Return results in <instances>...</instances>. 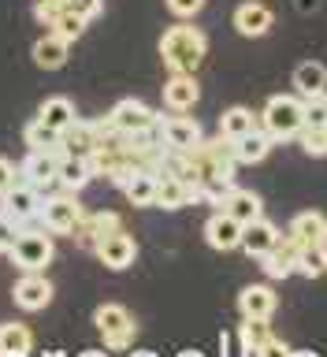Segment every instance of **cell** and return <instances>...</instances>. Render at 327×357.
<instances>
[{
  "label": "cell",
  "mask_w": 327,
  "mask_h": 357,
  "mask_svg": "<svg viewBox=\"0 0 327 357\" xmlns=\"http://www.w3.org/2000/svg\"><path fill=\"white\" fill-rule=\"evenodd\" d=\"M208 52V38L205 30L190 26V19L175 22L172 30H164L160 38V60L167 63V71H183V75H194L201 60Z\"/></svg>",
  "instance_id": "cell-1"
},
{
  "label": "cell",
  "mask_w": 327,
  "mask_h": 357,
  "mask_svg": "<svg viewBox=\"0 0 327 357\" xmlns=\"http://www.w3.org/2000/svg\"><path fill=\"white\" fill-rule=\"evenodd\" d=\"M261 127L272 134V142H290L294 134H301V97L275 93L261 112Z\"/></svg>",
  "instance_id": "cell-2"
},
{
  "label": "cell",
  "mask_w": 327,
  "mask_h": 357,
  "mask_svg": "<svg viewBox=\"0 0 327 357\" xmlns=\"http://www.w3.org/2000/svg\"><path fill=\"white\" fill-rule=\"evenodd\" d=\"M93 324H97V331H100V339H105L108 350H127L134 342V331H138L130 309L119 305V301H105V305L93 312Z\"/></svg>",
  "instance_id": "cell-3"
},
{
  "label": "cell",
  "mask_w": 327,
  "mask_h": 357,
  "mask_svg": "<svg viewBox=\"0 0 327 357\" xmlns=\"http://www.w3.org/2000/svg\"><path fill=\"white\" fill-rule=\"evenodd\" d=\"M86 208L78 205V197L71 190H63V194H52V197H41V227L52 231V234H75V227L82 223Z\"/></svg>",
  "instance_id": "cell-4"
},
{
  "label": "cell",
  "mask_w": 327,
  "mask_h": 357,
  "mask_svg": "<svg viewBox=\"0 0 327 357\" xmlns=\"http://www.w3.org/2000/svg\"><path fill=\"white\" fill-rule=\"evenodd\" d=\"M8 257L22 268V272H41V268H49L52 257H56L52 231H22Z\"/></svg>",
  "instance_id": "cell-5"
},
{
  "label": "cell",
  "mask_w": 327,
  "mask_h": 357,
  "mask_svg": "<svg viewBox=\"0 0 327 357\" xmlns=\"http://www.w3.org/2000/svg\"><path fill=\"white\" fill-rule=\"evenodd\" d=\"M156 130H160V142L167 149H194L201 142V127L186 112H167V116H156Z\"/></svg>",
  "instance_id": "cell-6"
},
{
  "label": "cell",
  "mask_w": 327,
  "mask_h": 357,
  "mask_svg": "<svg viewBox=\"0 0 327 357\" xmlns=\"http://www.w3.org/2000/svg\"><path fill=\"white\" fill-rule=\"evenodd\" d=\"M298 253H301V242L294 238V234H279V242L261 257V268H264V275L268 279H287V275H294L298 272Z\"/></svg>",
  "instance_id": "cell-7"
},
{
  "label": "cell",
  "mask_w": 327,
  "mask_h": 357,
  "mask_svg": "<svg viewBox=\"0 0 327 357\" xmlns=\"http://www.w3.org/2000/svg\"><path fill=\"white\" fill-rule=\"evenodd\" d=\"M234 30L242 33V38H264L268 30H272V22H275V11L264 4V0H242L238 8H234Z\"/></svg>",
  "instance_id": "cell-8"
},
{
  "label": "cell",
  "mask_w": 327,
  "mask_h": 357,
  "mask_svg": "<svg viewBox=\"0 0 327 357\" xmlns=\"http://www.w3.org/2000/svg\"><path fill=\"white\" fill-rule=\"evenodd\" d=\"M0 205H4V212H8V216H15L19 223L38 220L41 216V190L30 186L26 178H22V183H15L11 190L0 194Z\"/></svg>",
  "instance_id": "cell-9"
},
{
  "label": "cell",
  "mask_w": 327,
  "mask_h": 357,
  "mask_svg": "<svg viewBox=\"0 0 327 357\" xmlns=\"http://www.w3.org/2000/svg\"><path fill=\"white\" fill-rule=\"evenodd\" d=\"M108 116H112V123H116L119 134H142V130L156 127V112L145 105V100H134V97L119 100V105L112 108Z\"/></svg>",
  "instance_id": "cell-10"
},
{
  "label": "cell",
  "mask_w": 327,
  "mask_h": 357,
  "mask_svg": "<svg viewBox=\"0 0 327 357\" xmlns=\"http://www.w3.org/2000/svg\"><path fill=\"white\" fill-rule=\"evenodd\" d=\"M116 231H123V220H119V212H108V208L86 212L82 223L75 227L78 245H86V250H97V242H105L108 234H116Z\"/></svg>",
  "instance_id": "cell-11"
},
{
  "label": "cell",
  "mask_w": 327,
  "mask_h": 357,
  "mask_svg": "<svg viewBox=\"0 0 327 357\" xmlns=\"http://www.w3.org/2000/svg\"><path fill=\"white\" fill-rule=\"evenodd\" d=\"M194 201H201V186H190V183H183L178 175H167V172L156 175V205H160L164 212H175V208H183V205H194Z\"/></svg>",
  "instance_id": "cell-12"
},
{
  "label": "cell",
  "mask_w": 327,
  "mask_h": 357,
  "mask_svg": "<svg viewBox=\"0 0 327 357\" xmlns=\"http://www.w3.org/2000/svg\"><path fill=\"white\" fill-rule=\"evenodd\" d=\"M11 301H15L19 309H26V312H38L52 301V283L41 272H26L15 287H11Z\"/></svg>",
  "instance_id": "cell-13"
},
{
  "label": "cell",
  "mask_w": 327,
  "mask_h": 357,
  "mask_svg": "<svg viewBox=\"0 0 327 357\" xmlns=\"http://www.w3.org/2000/svg\"><path fill=\"white\" fill-rule=\"evenodd\" d=\"M205 242L212 245V250H220V253L238 250V245H242V223L234 220L231 212L216 208L208 216V223H205Z\"/></svg>",
  "instance_id": "cell-14"
},
{
  "label": "cell",
  "mask_w": 327,
  "mask_h": 357,
  "mask_svg": "<svg viewBox=\"0 0 327 357\" xmlns=\"http://www.w3.org/2000/svg\"><path fill=\"white\" fill-rule=\"evenodd\" d=\"M93 253L100 257V264H105V268H112V272H123V268H130L134 257H138V242H134L127 231H116V234H108L105 242H97Z\"/></svg>",
  "instance_id": "cell-15"
},
{
  "label": "cell",
  "mask_w": 327,
  "mask_h": 357,
  "mask_svg": "<svg viewBox=\"0 0 327 357\" xmlns=\"http://www.w3.org/2000/svg\"><path fill=\"white\" fill-rule=\"evenodd\" d=\"M60 175V149H30L26 160H22V178L30 186H49Z\"/></svg>",
  "instance_id": "cell-16"
},
{
  "label": "cell",
  "mask_w": 327,
  "mask_h": 357,
  "mask_svg": "<svg viewBox=\"0 0 327 357\" xmlns=\"http://www.w3.org/2000/svg\"><path fill=\"white\" fill-rule=\"evenodd\" d=\"M275 305H279V298H275V290L268 283H253V287H245L238 294V312L245 320H272Z\"/></svg>",
  "instance_id": "cell-17"
},
{
  "label": "cell",
  "mask_w": 327,
  "mask_h": 357,
  "mask_svg": "<svg viewBox=\"0 0 327 357\" xmlns=\"http://www.w3.org/2000/svg\"><path fill=\"white\" fill-rule=\"evenodd\" d=\"M201 100V86L194 75H183V71H172V78L164 82V105L167 112H190Z\"/></svg>",
  "instance_id": "cell-18"
},
{
  "label": "cell",
  "mask_w": 327,
  "mask_h": 357,
  "mask_svg": "<svg viewBox=\"0 0 327 357\" xmlns=\"http://www.w3.org/2000/svg\"><path fill=\"white\" fill-rule=\"evenodd\" d=\"M279 234H283V231H279L272 220H264V216H261V220H253V223H245V227H242V250L261 261V257L279 242Z\"/></svg>",
  "instance_id": "cell-19"
},
{
  "label": "cell",
  "mask_w": 327,
  "mask_h": 357,
  "mask_svg": "<svg viewBox=\"0 0 327 357\" xmlns=\"http://www.w3.org/2000/svg\"><path fill=\"white\" fill-rule=\"evenodd\" d=\"M93 149H97V127L93 123L75 119L71 127L60 130V153L63 156H89Z\"/></svg>",
  "instance_id": "cell-20"
},
{
  "label": "cell",
  "mask_w": 327,
  "mask_h": 357,
  "mask_svg": "<svg viewBox=\"0 0 327 357\" xmlns=\"http://www.w3.org/2000/svg\"><path fill=\"white\" fill-rule=\"evenodd\" d=\"M290 234L301 242V245H327V216L317 208H305L290 220Z\"/></svg>",
  "instance_id": "cell-21"
},
{
  "label": "cell",
  "mask_w": 327,
  "mask_h": 357,
  "mask_svg": "<svg viewBox=\"0 0 327 357\" xmlns=\"http://www.w3.org/2000/svg\"><path fill=\"white\" fill-rule=\"evenodd\" d=\"M272 153V134H268L264 127H253V130H245L242 138H234V156H238V167L245 164H261L264 156Z\"/></svg>",
  "instance_id": "cell-22"
},
{
  "label": "cell",
  "mask_w": 327,
  "mask_h": 357,
  "mask_svg": "<svg viewBox=\"0 0 327 357\" xmlns=\"http://www.w3.org/2000/svg\"><path fill=\"white\" fill-rule=\"evenodd\" d=\"M290 82H294V93H301V100L320 97V93H327V67L320 60H305V63L294 67Z\"/></svg>",
  "instance_id": "cell-23"
},
{
  "label": "cell",
  "mask_w": 327,
  "mask_h": 357,
  "mask_svg": "<svg viewBox=\"0 0 327 357\" xmlns=\"http://www.w3.org/2000/svg\"><path fill=\"white\" fill-rule=\"evenodd\" d=\"M67 52H71V45H67L63 38H56V33L49 30L45 38L33 41V63L41 67V71H60V67L67 63Z\"/></svg>",
  "instance_id": "cell-24"
},
{
  "label": "cell",
  "mask_w": 327,
  "mask_h": 357,
  "mask_svg": "<svg viewBox=\"0 0 327 357\" xmlns=\"http://www.w3.org/2000/svg\"><path fill=\"white\" fill-rule=\"evenodd\" d=\"M63 183V190H71V194H78V190H86L89 183H93V167H89V156H63L60 153V175H56Z\"/></svg>",
  "instance_id": "cell-25"
},
{
  "label": "cell",
  "mask_w": 327,
  "mask_h": 357,
  "mask_svg": "<svg viewBox=\"0 0 327 357\" xmlns=\"http://www.w3.org/2000/svg\"><path fill=\"white\" fill-rule=\"evenodd\" d=\"M30 350H33V335L26 324H19V320L0 324V357H22Z\"/></svg>",
  "instance_id": "cell-26"
},
{
  "label": "cell",
  "mask_w": 327,
  "mask_h": 357,
  "mask_svg": "<svg viewBox=\"0 0 327 357\" xmlns=\"http://www.w3.org/2000/svg\"><path fill=\"white\" fill-rule=\"evenodd\" d=\"M223 212H231V216L245 227V223L261 220L264 201H261V194H253V190H238V186H234V190H231V197H227V205H223Z\"/></svg>",
  "instance_id": "cell-27"
},
{
  "label": "cell",
  "mask_w": 327,
  "mask_h": 357,
  "mask_svg": "<svg viewBox=\"0 0 327 357\" xmlns=\"http://www.w3.org/2000/svg\"><path fill=\"white\" fill-rule=\"evenodd\" d=\"M123 197L130 201V205H156V175L153 172H145V167H138V172L130 175V183L123 186Z\"/></svg>",
  "instance_id": "cell-28"
},
{
  "label": "cell",
  "mask_w": 327,
  "mask_h": 357,
  "mask_svg": "<svg viewBox=\"0 0 327 357\" xmlns=\"http://www.w3.org/2000/svg\"><path fill=\"white\" fill-rule=\"evenodd\" d=\"M38 119H45V123H49V127H56V130L71 127V123L78 119V112H75V100H67V97H49V100L41 105Z\"/></svg>",
  "instance_id": "cell-29"
},
{
  "label": "cell",
  "mask_w": 327,
  "mask_h": 357,
  "mask_svg": "<svg viewBox=\"0 0 327 357\" xmlns=\"http://www.w3.org/2000/svg\"><path fill=\"white\" fill-rule=\"evenodd\" d=\"M22 142H26V149H60V130L33 116L26 127H22Z\"/></svg>",
  "instance_id": "cell-30"
},
{
  "label": "cell",
  "mask_w": 327,
  "mask_h": 357,
  "mask_svg": "<svg viewBox=\"0 0 327 357\" xmlns=\"http://www.w3.org/2000/svg\"><path fill=\"white\" fill-rule=\"evenodd\" d=\"M253 127H257V116L245 105H234V108H227L220 116V134H223V138H231V142L242 138V134L253 130Z\"/></svg>",
  "instance_id": "cell-31"
},
{
  "label": "cell",
  "mask_w": 327,
  "mask_h": 357,
  "mask_svg": "<svg viewBox=\"0 0 327 357\" xmlns=\"http://www.w3.org/2000/svg\"><path fill=\"white\" fill-rule=\"evenodd\" d=\"M86 26H89V19H82V15H75L71 8H63L60 15H56V19L49 22V30L56 33V38H63L67 45L82 38V33H86Z\"/></svg>",
  "instance_id": "cell-32"
},
{
  "label": "cell",
  "mask_w": 327,
  "mask_h": 357,
  "mask_svg": "<svg viewBox=\"0 0 327 357\" xmlns=\"http://www.w3.org/2000/svg\"><path fill=\"white\" fill-rule=\"evenodd\" d=\"M298 272L309 279L327 275V245H301L298 253Z\"/></svg>",
  "instance_id": "cell-33"
},
{
  "label": "cell",
  "mask_w": 327,
  "mask_h": 357,
  "mask_svg": "<svg viewBox=\"0 0 327 357\" xmlns=\"http://www.w3.org/2000/svg\"><path fill=\"white\" fill-rule=\"evenodd\" d=\"M264 339H268V320H245V317H242V328H238L242 354H261Z\"/></svg>",
  "instance_id": "cell-34"
},
{
  "label": "cell",
  "mask_w": 327,
  "mask_h": 357,
  "mask_svg": "<svg viewBox=\"0 0 327 357\" xmlns=\"http://www.w3.org/2000/svg\"><path fill=\"white\" fill-rule=\"evenodd\" d=\"M231 190H234V178H205V183H201V201L212 208H223L231 197Z\"/></svg>",
  "instance_id": "cell-35"
},
{
  "label": "cell",
  "mask_w": 327,
  "mask_h": 357,
  "mask_svg": "<svg viewBox=\"0 0 327 357\" xmlns=\"http://www.w3.org/2000/svg\"><path fill=\"white\" fill-rule=\"evenodd\" d=\"M301 127H327V97H305L301 100Z\"/></svg>",
  "instance_id": "cell-36"
},
{
  "label": "cell",
  "mask_w": 327,
  "mask_h": 357,
  "mask_svg": "<svg viewBox=\"0 0 327 357\" xmlns=\"http://www.w3.org/2000/svg\"><path fill=\"white\" fill-rule=\"evenodd\" d=\"M301 149L309 156H327V127H301Z\"/></svg>",
  "instance_id": "cell-37"
},
{
  "label": "cell",
  "mask_w": 327,
  "mask_h": 357,
  "mask_svg": "<svg viewBox=\"0 0 327 357\" xmlns=\"http://www.w3.org/2000/svg\"><path fill=\"white\" fill-rule=\"evenodd\" d=\"M19 234H22V223L15 216H8V212H0V253H11Z\"/></svg>",
  "instance_id": "cell-38"
},
{
  "label": "cell",
  "mask_w": 327,
  "mask_h": 357,
  "mask_svg": "<svg viewBox=\"0 0 327 357\" xmlns=\"http://www.w3.org/2000/svg\"><path fill=\"white\" fill-rule=\"evenodd\" d=\"M201 8H205V0H167V11L175 19H194Z\"/></svg>",
  "instance_id": "cell-39"
},
{
  "label": "cell",
  "mask_w": 327,
  "mask_h": 357,
  "mask_svg": "<svg viewBox=\"0 0 327 357\" xmlns=\"http://www.w3.org/2000/svg\"><path fill=\"white\" fill-rule=\"evenodd\" d=\"M63 8H67V0H38V4H33V15H38L45 26H49V22L60 15Z\"/></svg>",
  "instance_id": "cell-40"
},
{
  "label": "cell",
  "mask_w": 327,
  "mask_h": 357,
  "mask_svg": "<svg viewBox=\"0 0 327 357\" xmlns=\"http://www.w3.org/2000/svg\"><path fill=\"white\" fill-rule=\"evenodd\" d=\"M67 8L82 19H97L100 11H105V0H67Z\"/></svg>",
  "instance_id": "cell-41"
},
{
  "label": "cell",
  "mask_w": 327,
  "mask_h": 357,
  "mask_svg": "<svg viewBox=\"0 0 327 357\" xmlns=\"http://www.w3.org/2000/svg\"><path fill=\"white\" fill-rule=\"evenodd\" d=\"M19 183V167L8 160V156H0V194H4V190H11Z\"/></svg>",
  "instance_id": "cell-42"
},
{
  "label": "cell",
  "mask_w": 327,
  "mask_h": 357,
  "mask_svg": "<svg viewBox=\"0 0 327 357\" xmlns=\"http://www.w3.org/2000/svg\"><path fill=\"white\" fill-rule=\"evenodd\" d=\"M287 350H290V346H283L279 339H272V335H268L264 346H261V354H287Z\"/></svg>",
  "instance_id": "cell-43"
}]
</instances>
